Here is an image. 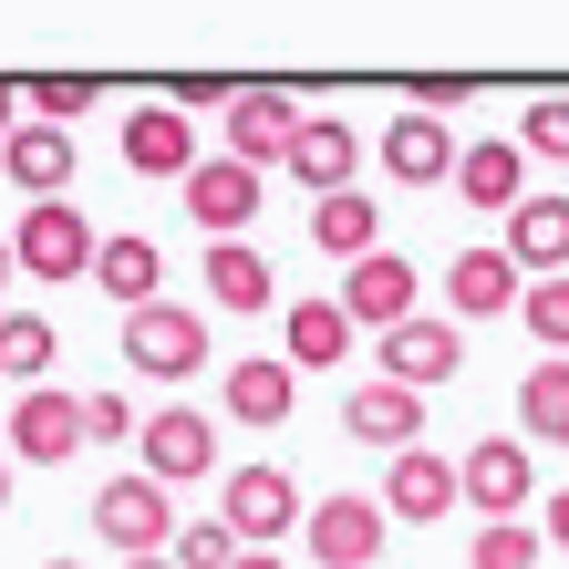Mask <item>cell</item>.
I'll list each match as a JSON object with an SVG mask.
<instances>
[{"label": "cell", "mask_w": 569, "mask_h": 569, "mask_svg": "<svg viewBox=\"0 0 569 569\" xmlns=\"http://www.w3.org/2000/svg\"><path fill=\"white\" fill-rule=\"evenodd\" d=\"M93 528H104L114 559H177V528H187V518L166 508V487L136 466V477H114L104 497H93Z\"/></svg>", "instance_id": "cell-1"}, {"label": "cell", "mask_w": 569, "mask_h": 569, "mask_svg": "<svg viewBox=\"0 0 569 569\" xmlns=\"http://www.w3.org/2000/svg\"><path fill=\"white\" fill-rule=\"evenodd\" d=\"M11 259H21L31 280H83L93 259H104V239H93V218L73 208V197H52V208H21Z\"/></svg>", "instance_id": "cell-2"}, {"label": "cell", "mask_w": 569, "mask_h": 569, "mask_svg": "<svg viewBox=\"0 0 569 569\" xmlns=\"http://www.w3.org/2000/svg\"><path fill=\"white\" fill-rule=\"evenodd\" d=\"M124 362H136V373H156V383H187L197 362H208V321H197L187 300H156V311L124 321Z\"/></svg>", "instance_id": "cell-3"}, {"label": "cell", "mask_w": 569, "mask_h": 569, "mask_svg": "<svg viewBox=\"0 0 569 569\" xmlns=\"http://www.w3.org/2000/svg\"><path fill=\"white\" fill-rule=\"evenodd\" d=\"M218 518L239 528L249 549H270L280 528H311V508H300V487L280 477V466H228V487H218Z\"/></svg>", "instance_id": "cell-4"}, {"label": "cell", "mask_w": 569, "mask_h": 569, "mask_svg": "<svg viewBox=\"0 0 569 569\" xmlns=\"http://www.w3.org/2000/svg\"><path fill=\"white\" fill-rule=\"evenodd\" d=\"M383 528H393L383 497H321L300 539H311V559H321V569H383Z\"/></svg>", "instance_id": "cell-5"}, {"label": "cell", "mask_w": 569, "mask_h": 569, "mask_svg": "<svg viewBox=\"0 0 569 569\" xmlns=\"http://www.w3.org/2000/svg\"><path fill=\"white\" fill-rule=\"evenodd\" d=\"M146 477L156 487H197V477H218V425L197 415V405H166V415H146Z\"/></svg>", "instance_id": "cell-6"}, {"label": "cell", "mask_w": 569, "mask_h": 569, "mask_svg": "<svg viewBox=\"0 0 569 569\" xmlns=\"http://www.w3.org/2000/svg\"><path fill=\"white\" fill-rule=\"evenodd\" d=\"M466 508H487V528H508L518 508H539V466H528L518 435H487V446L466 456Z\"/></svg>", "instance_id": "cell-7"}, {"label": "cell", "mask_w": 569, "mask_h": 569, "mask_svg": "<svg viewBox=\"0 0 569 569\" xmlns=\"http://www.w3.org/2000/svg\"><path fill=\"white\" fill-rule=\"evenodd\" d=\"M300 114L290 93H270V83H239V104H228V156L239 166H290V146H300Z\"/></svg>", "instance_id": "cell-8"}, {"label": "cell", "mask_w": 569, "mask_h": 569, "mask_svg": "<svg viewBox=\"0 0 569 569\" xmlns=\"http://www.w3.org/2000/svg\"><path fill=\"white\" fill-rule=\"evenodd\" d=\"M259 197H270V177H259V166H239V156H208L187 177V218L208 228V239H239V228L259 218Z\"/></svg>", "instance_id": "cell-9"}, {"label": "cell", "mask_w": 569, "mask_h": 569, "mask_svg": "<svg viewBox=\"0 0 569 569\" xmlns=\"http://www.w3.org/2000/svg\"><path fill=\"white\" fill-rule=\"evenodd\" d=\"M331 300L352 311V331H405V321H415V259H383V249L352 259Z\"/></svg>", "instance_id": "cell-10"}, {"label": "cell", "mask_w": 569, "mask_h": 569, "mask_svg": "<svg viewBox=\"0 0 569 569\" xmlns=\"http://www.w3.org/2000/svg\"><path fill=\"white\" fill-rule=\"evenodd\" d=\"M466 373V331L456 321H405V331H383V383H405V393H425V383H456Z\"/></svg>", "instance_id": "cell-11"}, {"label": "cell", "mask_w": 569, "mask_h": 569, "mask_svg": "<svg viewBox=\"0 0 569 569\" xmlns=\"http://www.w3.org/2000/svg\"><path fill=\"white\" fill-rule=\"evenodd\" d=\"M73 446H93V435H83V393H62V383L21 393V415H11V456H21V466H62Z\"/></svg>", "instance_id": "cell-12"}, {"label": "cell", "mask_w": 569, "mask_h": 569, "mask_svg": "<svg viewBox=\"0 0 569 569\" xmlns=\"http://www.w3.org/2000/svg\"><path fill=\"white\" fill-rule=\"evenodd\" d=\"M124 166H136V177H197V166H208V156H197V136H187V104H136V114H124Z\"/></svg>", "instance_id": "cell-13"}, {"label": "cell", "mask_w": 569, "mask_h": 569, "mask_svg": "<svg viewBox=\"0 0 569 569\" xmlns=\"http://www.w3.org/2000/svg\"><path fill=\"white\" fill-rule=\"evenodd\" d=\"M383 166H393V177H405V187H435V177L456 187V166H466V146L446 136V114H425V104H405V114L383 124Z\"/></svg>", "instance_id": "cell-14"}, {"label": "cell", "mask_w": 569, "mask_h": 569, "mask_svg": "<svg viewBox=\"0 0 569 569\" xmlns=\"http://www.w3.org/2000/svg\"><path fill=\"white\" fill-rule=\"evenodd\" d=\"M518 300L528 290H518V259L508 249H456L446 259V311L456 321H497V311H518Z\"/></svg>", "instance_id": "cell-15"}, {"label": "cell", "mask_w": 569, "mask_h": 569, "mask_svg": "<svg viewBox=\"0 0 569 569\" xmlns=\"http://www.w3.org/2000/svg\"><path fill=\"white\" fill-rule=\"evenodd\" d=\"M352 156H362L352 114H311V124H300V146H290V166H280V177H300V187H311V208H321V197H342V187H352Z\"/></svg>", "instance_id": "cell-16"}, {"label": "cell", "mask_w": 569, "mask_h": 569, "mask_svg": "<svg viewBox=\"0 0 569 569\" xmlns=\"http://www.w3.org/2000/svg\"><path fill=\"white\" fill-rule=\"evenodd\" d=\"M456 497H466V466H446V456H425V446L383 466V508H393V518H415V528H435V518L456 508Z\"/></svg>", "instance_id": "cell-17"}, {"label": "cell", "mask_w": 569, "mask_h": 569, "mask_svg": "<svg viewBox=\"0 0 569 569\" xmlns=\"http://www.w3.org/2000/svg\"><path fill=\"white\" fill-rule=\"evenodd\" d=\"M290 405H300L290 352H249V362H228V425H290Z\"/></svg>", "instance_id": "cell-18"}, {"label": "cell", "mask_w": 569, "mask_h": 569, "mask_svg": "<svg viewBox=\"0 0 569 569\" xmlns=\"http://www.w3.org/2000/svg\"><path fill=\"white\" fill-rule=\"evenodd\" d=\"M342 425H352V446H383V456H415V425H425V393H405V383H362L352 405H342Z\"/></svg>", "instance_id": "cell-19"}, {"label": "cell", "mask_w": 569, "mask_h": 569, "mask_svg": "<svg viewBox=\"0 0 569 569\" xmlns=\"http://www.w3.org/2000/svg\"><path fill=\"white\" fill-rule=\"evenodd\" d=\"M0 177H11L31 208H52L62 177H73V136H62V124H21V136L0 146Z\"/></svg>", "instance_id": "cell-20"}, {"label": "cell", "mask_w": 569, "mask_h": 569, "mask_svg": "<svg viewBox=\"0 0 569 569\" xmlns=\"http://www.w3.org/2000/svg\"><path fill=\"white\" fill-rule=\"evenodd\" d=\"M93 280H104V300H114V311L124 321H136V311H156V280H166V259H156V239H136V228H114V239H104V259H93Z\"/></svg>", "instance_id": "cell-21"}, {"label": "cell", "mask_w": 569, "mask_h": 569, "mask_svg": "<svg viewBox=\"0 0 569 569\" xmlns=\"http://www.w3.org/2000/svg\"><path fill=\"white\" fill-rule=\"evenodd\" d=\"M508 259L518 270H539V280H569V197H528V208L508 218Z\"/></svg>", "instance_id": "cell-22"}, {"label": "cell", "mask_w": 569, "mask_h": 569, "mask_svg": "<svg viewBox=\"0 0 569 569\" xmlns=\"http://www.w3.org/2000/svg\"><path fill=\"white\" fill-rule=\"evenodd\" d=\"M280 342H290V373H331V362H352V311L342 300H290Z\"/></svg>", "instance_id": "cell-23"}, {"label": "cell", "mask_w": 569, "mask_h": 569, "mask_svg": "<svg viewBox=\"0 0 569 569\" xmlns=\"http://www.w3.org/2000/svg\"><path fill=\"white\" fill-rule=\"evenodd\" d=\"M518 136H487V146H466V166H456V197L466 208H497V218H518L528 208V187H518Z\"/></svg>", "instance_id": "cell-24"}, {"label": "cell", "mask_w": 569, "mask_h": 569, "mask_svg": "<svg viewBox=\"0 0 569 569\" xmlns=\"http://www.w3.org/2000/svg\"><path fill=\"white\" fill-rule=\"evenodd\" d=\"M311 249H321V259H342V270H352V259H373V249H383V208H373L362 187L321 197V208H311Z\"/></svg>", "instance_id": "cell-25"}, {"label": "cell", "mask_w": 569, "mask_h": 569, "mask_svg": "<svg viewBox=\"0 0 569 569\" xmlns=\"http://www.w3.org/2000/svg\"><path fill=\"white\" fill-rule=\"evenodd\" d=\"M208 300L218 311H270V259H259L249 239H218L208 249Z\"/></svg>", "instance_id": "cell-26"}, {"label": "cell", "mask_w": 569, "mask_h": 569, "mask_svg": "<svg viewBox=\"0 0 569 569\" xmlns=\"http://www.w3.org/2000/svg\"><path fill=\"white\" fill-rule=\"evenodd\" d=\"M52 352H62V331H52L42 311H0V383L21 373V393H42V373H52Z\"/></svg>", "instance_id": "cell-27"}, {"label": "cell", "mask_w": 569, "mask_h": 569, "mask_svg": "<svg viewBox=\"0 0 569 569\" xmlns=\"http://www.w3.org/2000/svg\"><path fill=\"white\" fill-rule=\"evenodd\" d=\"M518 425L539 435V446H569V362H539V373L518 383Z\"/></svg>", "instance_id": "cell-28"}, {"label": "cell", "mask_w": 569, "mask_h": 569, "mask_svg": "<svg viewBox=\"0 0 569 569\" xmlns=\"http://www.w3.org/2000/svg\"><path fill=\"white\" fill-rule=\"evenodd\" d=\"M21 93H31V124H73V114L104 104V83H93V73H42V83H21Z\"/></svg>", "instance_id": "cell-29"}, {"label": "cell", "mask_w": 569, "mask_h": 569, "mask_svg": "<svg viewBox=\"0 0 569 569\" xmlns=\"http://www.w3.org/2000/svg\"><path fill=\"white\" fill-rule=\"evenodd\" d=\"M239 559H249V539L228 518H187L177 528V569H239Z\"/></svg>", "instance_id": "cell-30"}, {"label": "cell", "mask_w": 569, "mask_h": 569, "mask_svg": "<svg viewBox=\"0 0 569 569\" xmlns=\"http://www.w3.org/2000/svg\"><path fill=\"white\" fill-rule=\"evenodd\" d=\"M518 321H528V342H549V362H569V280H528Z\"/></svg>", "instance_id": "cell-31"}, {"label": "cell", "mask_w": 569, "mask_h": 569, "mask_svg": "<svg viewBox=\"0 0 569 569\" xmlns=\"http://www.w3.org/2000/svg\"><path fill=\"white\" fill-rule=\"evenodd\" d=\"M539 539H549V528L508 518V528H477V549H466V559H477V569H539Z\"/></svg>", "instance_id": "cell-32"}, {"label": "cell", "mask_w": 569, "mask_h": 569, "mask_svg": "<svg viewBox=\"0 0 569 569\" xmlns=\"http://www.w3.org/2000/svg\"><path fill=\"white\" fill-rule=\"evenodd\" d=\"M518 146L549 156V166H569V93H539V104L518 114Z\"/></svg>", "instance_id": "cell-33"}, {"label": "cell", "mask_w": 569, "mask_h": 569, "mask_svg": "<svg viewBox=\"0 0 569 569\" xmlns=\"http://www.w3.org/2000/svg\"><path fill=\"white\" fill-rule=\"evenodd\" d=\"M83 435H93V446H114V435H146V415L124 405L114 383H93V393H83Z\"/></svg>", "instance_id": "cell-34"}, {"label": "cell", "mask_w": 569, "mask_h": 569, "mask_svg": "<svg viewBox=\"0 0 569 569\" xmlns=\"http://www.w3.org/2000/svg\"><path fill=\"white\" fill-rule=\"evenodd\" d=\"M21 124H31V114H21V83H0V146H11Z\"/></svg>", "instance_id": "cell-35"}, {"label": "cell", "mask_w": 569, "mask_h": 569, "mask_svg": "<svg viewBox=\"0 0 569 569\" xmlns=\"http://www.w3.org/2000/svg\"><path fill=\"white\" fill-rule=\"evenodd\" d=\"M539 528H549V549H569V487L549 497V518H539Z\"/></svg>", "instance_id": "cell-36"}, {"label": "cell", "mask_w": 569, "mask_h": 569, "mask_svg": "<svg viewBox=\"0 0 569 569\" xmlns=\"http://www.w3.org/2000/svg\"><path fill=\"white\" fill-rule=\"evenodd\" d=\"M239 569H290V559H280V549H249V559H239Z\"/></svg>", "instance_id": "cell-37"}, {"label": "cell", "mask_w": 569, "mask_h": 569, "mask_svg": "<svg viewBox=\"0 0 569 569\" xmlns=\"http://www.w3.org/2000/svg\"><path fill=\"white\" fill-rule=\"evenodd\" d=\"M0 508H11V456H0Z\"/></svg>", "instance_id": "cell-38"}, {"label": "cell", "mask_w": 569, "mask_h": 569, "mask_svg": "<svg viewBox=\"0 0 569 569\" xmlns=\"http://www.w3.org/2000/svg\"><path fill=\"white\" fill-rule=\"evenodd\" d=\"M11 270H21V259H11V239H0V280H11Z\"/></svg>", "instance_id": "cell-39"}, {"label": "cell", "mask_w": 569, "mask_h": 569, "mask_svg": "<svg viewBox=\"0 0 569 569\" xmlns=\"http://www.w3.org/2000/svg\"><path fill=\"white\" fill-rule=\"evenodd\" d=\"M124 569H177V559H124Z\"/></svg>", "instance_id": "cell-40"}, {"label": "cell", "mask_w": 569, "mask_h": 569, "mask_svg": "<svg viewBox=\"0 0 569 569\" xmlns=\"http://www.w3.org/2000/svg\"><path fill=\"white\" fill-rule=\"evenodd\" d=\"M42 569H83V559H42Z\"/></svg>", "instance_id": "cell-41"}]
</instances>
